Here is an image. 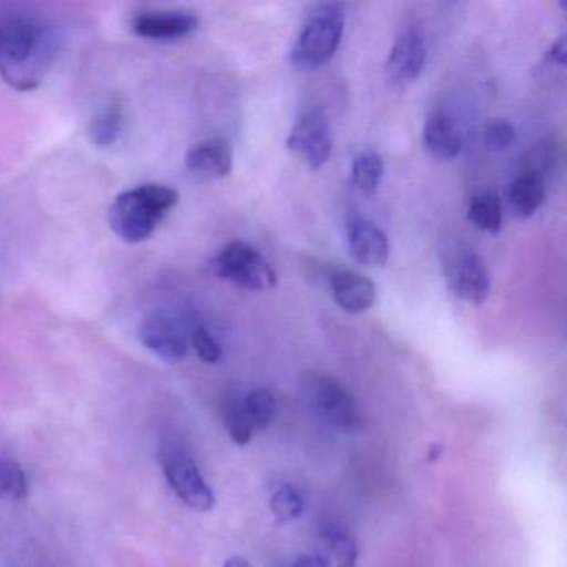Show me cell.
Returning <instances> with one entry per match:
<instances>
[{"mask_svg": "<svg viewBox=\"0 0 567 567\" xmlns=\"http://www.w3.org/2000/svg\"><path fill=\"white\" fill-rule=\"evenodd\" d=\"M343 31L344 12L340 6H318L291 49V64L300 71H311L327 64L340 48Z\"/></svg>", "mask_w": 567, "mask_h": 567, "instance_id": "cell-3", "label": "cell"}, {"mask_svg": "<svg viewBox=\"0 0 567 567\" xmlns=\"http://www.w3.org/2000/svg\"><path fill=\"white\" fill-rule=\"evenodd\" d=\"M321 539L337 567L358 566V546L347 530L334 526L324 527Z\"/></svg>", "mask_w": 567, "mask_h": 567, "instance_id": "cell-18", "label": "cell"}, {"mask_svg": "<svg viewBox=\"0 0 567 567\" xmlns=\"http://www.w3.org/2000/svg\"><path fill=\"white\" fill-rule=\"evenodd\" d=\"M224 567H251L245 557L234 556L230 559L225 560Z\"/></svg>", "mask_w": 567, "mask_h": 567, "instance_id": "cell-29", "label": "cell"}, {"mask_svg": "<svg viewBox=\"0 0 567 567\" xmlns=\"http://www.w3.org/2000/svg\"><path fill=\"white\" fill-rule=\"evenodd\" d=\"M225 417H227V430L234 443H237L238 446H245V444L250 443L255 431L251 427L250 421H248L247 414H245L244 404H230Z\"/></svg>", "mask_w": 567, "mask_h": 567, "instance_id": "cell-24", "label": "cell"}, {"mask_svg": "<svg viewBox=\"0 0 567 567\" xmlns=\"http://www.w3.org/2000/svg\"><path fill=\"white\" fill-rule=\"evenodd\" d=\"M293 567H330L327 560L317 554H305V556L298 557L297 563Z\"/></svg>", "mask_w": 567, "mask_h": 567, "instance_id": "cell-28", "label": "cell"}, {"mask_svg": "<svg viewBox=\"0 0 567 567\" xmlns=\"http://www.w3.org/2000/svg\"><path fill=\"white\" fill-rule=\"evenodd\" d=\"M467 220L484 234H497L503 224V207L494 192H483L471 200Z\"/></svg>", "mask_w": 567, "mask_h": 567, "instance_id": "cell-17", "label": "cell"}, {"mask_svg": "<svg viewBox=\"0 0 567 567\" xmlns=\"http://www.w3.org/2000/svg\"><path fill=\"white\" fill-rule=\"evenodd\" d=\"M188 171L205 181L227 177L234 164L231 145L225 138L214 137L198 142L185 157Z\"/></svg>", "mask_w": 567, "mask_h": 567, "instance_id": "cell-13", "label": "cell"}, {"mask_svg": "<svg viewBox=\"0 0 567 567\" xmlns=\"http://www.w3.org/2000/svg\"><path fill=\"white\" fill-rule=\"evenodd\" d=\"M58 55L54 31L42 22L14 19L0 29V75L16 91H34Z\"/></svg>", "mask_w": 567, "mask_h": 567, "instance_id": "cell-1", "label": "cell"}, {"mask_svg": "<svg viewBox=\"0 0 567 567\" xmlns=\"http://www.w3.org/2000/svg\"><path fill=\"white\" fill-rule=\"evenodd\" d=\"M446 280L451 291L467 303L481 305L489 297V270L476 254L453 258L446 267Z\"/></svg>", "mask_w": 567, "mask_h": 567, "instance_id": "cell-8", "label": "cell"}, {"mask_svg": "<svg viewBox=\"0 0 567 567\" xmlns=\"http://www.w3.org/2000/svg\"><path fill=\"white\" fill-rule=\"evenodd\" d=\"M427 49L423 35L408 31L394 41L386 61L388 78L398 85L416 81L426 65Z\"/></svg>", "mask_w": 567, "mask_h": 567, "instance_id": "cell-10", "label": "cell"}, {"mask_svg": "<svg viewBox=\"0 0 567 567\" xmlns=\"http://www.w3.org/2000/svg\"><path fill=\"white\" fill-rule=\"evenodd\" d=\"M331 293L341 310L360 315L377 301V287L370 278L348 268H338L330 275Z\"/></svg>", "mask_w": 567, "mask_h": 567, "instance_id": "cell-12", "label": "cell"}, {"mask_svg": "<svg viewBox=\"0 0 567 567\" xmlns=\"http://www.w3.org/2000/svg\"><path fill=\"white\" fill-rule=\"evenodd\" d=\"M215 275L245 290H270L277 285V274L267 258L245 241L225 245L212 261Z\"/></svg>", "mask_w": 567, "mask_h": 567, "instance_id": "cell-4", "label": "cell"}, {"mask_svg": "<svg viewBox=\"0 0 567 567\" xmlns=\"http://www.w3.org/2000/svg\"><path fill=\"white\" fill-rule=\"evenodd\" d=\"M348 248L358 264L367 267H383L390 257L386 234L368 220L351 221L348 228Z\"/></svg>", "mask_w": 567, "mask_h": 567, "instance_id": "cell-14", "label": "cell"}, {"mask_svg": "<svg viewBox=\"0 0 567 567\" xmlns=\"http://www.w3.org/2000/svg\"><path fill=\"white\" fill-rule=\"evenodd\" d=\"M165 477L177 496L195 511H210L215 506V494L205 483L197 464L187 451L171 447L162 456Z\"/></svg>", "mask_w": 567, "mask_h": 567, "instance_id": "cell-6", "label": "cell"}, {"mask_svg": "<svg viewBox=\"0 0 567 567\" xmlns=\"http://www.w3.org/2000/svg\"><path fill=\"white\" fill-rule=\"evenodd\" d=\"M423 142L433 157L451 161L460 155L463 137L454 118L444 109H434L423 128Z\"/></svg>", "mask_w": 567, "mask_h": 567, "instance_id": "cell-15", "label": "cell"}, {"mask_svg": "<svg viewBox=\"0 0 567 567\" xmlns=\"http://www.w3.org/2000/svg\"><path fill=\"white\" fill-rule=\"evenodd\" d=\"M381 177H383V158L377 152H363L351 164V181L367 194L377 190Z\"/></svg>", "mask_w": 567, "mask_h": 567, "instance_id": "cell-19", "label": "cell"}, {"mask_svg": "<svg viewBox=\"0 0 567 567\" xmlns=\"http://www.w3.org/2000/svg\"><path fill=\"white\" fill-rule=\"evenodd\" d=\"M440 453H441L440 444H433V446H431L430 456H427V460L436 461L437 457H440Z\"/></svg>", "mask_w": 567, "mask_h": 567, "instance_id": "cell-30", "label": "cell"}, {"mask_svg": "<svg viewBox=\"0 0 567 567\" xmlns=\"http://www.w3.org/2000/svg\"><path fill=\"white\" fill-rule=\"evenodd\" d=\"M145 348L167 363H181L188 353L187 338L178 321L168 315L147 318L138 331Z\"/></svg>", "mask_w": 567, "mask_h": 567, "instance_id": "cell-9", "label": "cell"}, {"mask_svg": "<svg viewBox=\"0 0 567 567\" xmlns=\"http://www.w3.org/2000/svg\"><path fill=\"white\" fill-rule=\"evenodd\" d=\"M198 18L187 11H148L135 16L132 29L138 38L175 41L198 28Z\"/></svg>", "mask_w": 567, "mask_h": 567, "instance_id": "cell-11", "label": "cell"}, {"mask_svg": "<svg viewBox=\"0 0 567 567\" xmlns=\"http://www.w3.org/2000/svg\"><path fill=\"white\" fill-rule=\"evenodd\" d=\"M307 394L315 413L320 414L337 430L353 433L361 426V413L357 401L334 378L315 374L308 381Z\"/></svg>", "mask_w": 567, "mask_h": 567, "instance_id": "cell-5", "label": "cell"}, {"mask_svg": "<svg viewBox=\"0 0 567 567\" xmlns=\"http://www.w3.org/2000/svg\"><path fill=\"white\" fill-rule=\"evenodd\" d=\"M28 493V476L21 464L9 457H0V499L21 501Z\"/></svg>", "mask_w": 567, "mask_h": 567, "instance_id": "cell-21", "label": "cell"}, {"mask_svg": "<svg viewBox=\"0 0 567 567\" xmlns=\"http://www.w3.org/2000/svg\"><path fill=\"white\" fill-rule=\"evenodd\" d=\"M271 513L278 524L290 523L303 513V499L295 487L281 486L270 501Z\"/></svg>", "mask_w": 567, "mask_h": 567, "instance_id": "cell-23", "label": "cell"}, {"mask_svg": "<svg viewBox=\"0 0 567 567\" xmlns=\"http://www.w3.org/2000/svg\"><path fill=\"white\" fill-rule=\"evenodd\" d=\"M514 210L523 217H533L546 200V181L533 172H520L509 188Z\"/></svg>", "mask_w": 567, "mask_h": 567, "instance_id": "cell-16", "label": "cell"}, {"mask_svg": "<svg viewBox=\"0 0 567 567\" xmlns=\"http://www.w3.org/2000/svg\"><path fill=\"white\" fill-rule=\"evenodd\" d=\"M177 204L178 194L174 188L161 184L141 185L115 198L109 208V224L125 244H142L154 235Z\"/></svg>", "mask_w": 567, "mask_h": 567, "instance_id": "cell-2", "label": "cell"}, {"mask_svg": "<svg viewBox=\"0 0 567 567\" xmlns=\"http://www.w3.org/2000/svg\"><path fill=\"white\" fill-rule=\"evenodd\" d=\"M241 404L254 431H264L274 420L275 396L271 391L264 388L251 391Z\"/></svg>", "mask_w": 567, "mask_h": 567, "instance_id": "cell-22", "label": "cell"}, {"mask_svg": "<svg viewBox=\"0 0 567 567\" xmlns=\"http://www.w3.org/2000/svg\"><path fill=\"white\" fill-rule=\"evenodd\" d=\"M483 138L491 151H504L516 141V128L504 118H494L484 127Z\"/></svg>", "mask_w": 567, "mask_h": 567, "instance_id": "cell-25", "label": "cell"}, {"mask_svg": "<svg viewBox=\"0 0 567 567\" xmlns=\"http://www.w3.org/2000/svg\"><path fill=\"white\" fill-rule=\"evenodd\" d=\"M192 343H194L198 357L205 363H217V361H220L221 354H224L220 343L215 340L214 334L207 328L198 327L194 334H192Z\"/></svg>", "mask_w": 567, "mask_h": 567, "instance_id": "cell-26", "label": "cell"}, {"mask_svg": "<svg viewBox=\"0 0 567 567\" xmlns=\"http://www.w3.org/2000/svg\"><path fill=\"white\" fill-rule=\"evenodd\" d=\"M287 147L300 155L311 171L323 167L333 151L330 122L320 109L303 112L295 122Z\"/></svg>", "mask_w": 567, "mask_h": 567, "instance_id": "cell-7", "label": "cell"}, {"mask_svg": "<svg viewBox=\"0 0 567 567\" xmlns=\"http://www.w3.org/2000/svg\"><path fill=\"white\" fill-rule=\"evenodd\" d=\"M567 48H566V35H560L556 42H554L553 49H550L549 58L553 59L554 62H559V64H564L566 62Z\"/></svg>", "mask_w": 567, "mask_h": 567, "instance_id": "cell-27", "label": "cell"}, {"mask_svg": "<svg viewBox=\"0 0 567 567\" xmlns=\"http://www.w3.org/2000/svg\"><path fill=\"white\" fill-rule=\"evenodd\" d=\"M121 109H118V105H111L101 114L95 115L94 121L91 122V127H89V137H91L92 144L97 145V147H112L121 137Z\"/></svg>", "mask_w": 567, "mask_h": 567, "instance_id": "cell-20", "label": "cell"}]
</instances>
